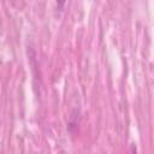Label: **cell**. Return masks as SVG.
I'll return each instance as SVG.
<instances>
[{
  "instance_id": "1",
  "label": "cell",
  "mask_w": 154,
  "mask_h": 154,
  "mask_svg": "<svg viewBox=\"0 0 154 154\" xmlns=\"http://www.w3.org/2000/svg\"><path fill=\"white\" fill-rule=\"evenodd\" d=\"M129 154H136V147H135L134 144H131L130 150H129Z\"/></svg>"
}]
</instances>
